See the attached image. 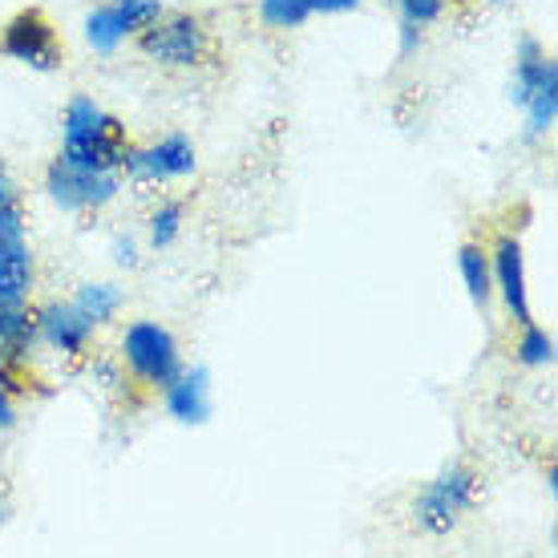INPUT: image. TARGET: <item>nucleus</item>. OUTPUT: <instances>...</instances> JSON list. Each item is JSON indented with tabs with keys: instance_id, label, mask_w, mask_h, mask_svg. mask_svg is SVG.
<instances>
[{
	"instance_id": "nucleus-1",
	"label": "nucleus",
	"mask_w": 558,
	"mask_h": 558,
	"mask_svg": "<svg viewBox=\"0 0 558 558\" xmlns=\"http://www.w3.org/2000/svg\"><path fill=\"white\" fill-rule=\"evenodd\" d=\"M126 126L106 113L89 94H77L61 118V158L85 170H113L122 174L126 158Z\"/></svg>"
},
{
	"instance_id": "nucleus-2",
	"label": "nucleus",
	"mask_w": 558,
	"mask_h": 558,
	"mask_svg": "<svg viewBox=\"0 0 558 558\" xmlns=\"http://www.w3.org/2000/svg\"><path fill=\"white\" fill-rule=\"evenodd\" d=\"M510 98L526 113V134L546 138L558 118V65L543 45L526 37L514 53V89Z\"/></svg>"
},
{
	"instance_id": "nucleus-3",
	"label": "nucleus",
	"mask_w": 558,
	"mask_h": 558,
	"mask_svg": "<svg viewBox=\"0 0 558 558\" xmlns=\"http://www.w3.org/2000/svg\"><path fill=\"white\" fill-rule=\"evenodd\" d=\"M122 364L130 368V377L146 385V389H167L170 380L179 377L182 368V352L179 340L154 320H134L122 336Z\"/></svg>"
},
{
	"instance_id": "nucleus-4",
	"label": "nucleus",
	"mask_w": 558,
	"mask_h": 558,
	"mask_svg": "<svg viewBox=\"0 0 558 558\" xmlns=\"http://www.w3.org/2000/svg\"><path fill=\"white\" fill-rule=\"evenodd\" d=\"M477 502V474L470 465H446L433 477L429 486L421 489V498L413 502V518L425 534H449L461 518L474 510Z\"/></svg>"
},
{
	"instance_id": "nucleus-5",
	"label": "nucleus",
	"mask_w": 558,
	"mask_h": 558,
	"mask_svg": "<svg viewBox=\"0 0 558 558\" xmlns=\"http://www.w3.org/2000/svg\"><path fill=\"white\" fill-rule=\"evenodd\" d=\"M138 49L158 65H170V70H195L203 65L210 53V37L203 21L191 13H162L154 25H146L138 33Z\"/></svg>"
},
{
	"instance_id": "nucleus-6",
	"label": "nucleus",
	"mask_w": 558,
	"mask_h": 558,
	"mask_svg": "<svg viewBox=\"0 0 558 558\" xmlns=\"http://www.w3.org/2000/svg\"><path fill=\"white\" fill-rule=\"evenodd\" d=\"M45 191L53 198L61 210H101L110 207L118 191H122V174H113V170H85V167H73L65 162L61 154H57L49 170H45Z\"/></svg>"
},
{
	"instance_id": "nucleus-7",
	"label": "nucleus",
	"mask_w": 558,
	"mask_h": 558,
	"mask_svg": "<svg viewBox=\"0 0 558 558\" xmlns=\"http://www.w3.org/2000/svg\"><path fill=\"white\" fill-rule=\"evenodd\" d=\"M0 53L37 73L61 70V41H57V28L49 25V16L41 9H25L0 28Z\"/></svg>"
},
{
	"instance_id": "nucleus-8",
	"label": "nucleus",
	"mask_w": 558,
	"mask_h": 558,
	"mask_svg": "<svg viewBox=\"0 0 558 558\" xmlns=\"http://www.w3.org/2000/svg\"><path fill=\"white\" fill-rule=\"evenodd\" d=\"M158 16H162V0H106L85 16V41L94 45V53L113 57L122 41L138 37Z\"/></svg>"
},
{
	"instance_id": "nucleus-9",
	"label": "nucleus",
	"mask_w": 558,
	"mask_h": 558,
	"mask_svg": "<svg viewBox=\"0 0 558 558\" xmlns=\"http://www.w3.org/2000/svg\"><path fill=\"white\" fill-rule=\"evenodd\" d=\"M33 292V252L25 239V215L16 203L0 207V307L28 304Z\"/></svg>"
},
{
	"instance_id": "nucleus-10",
	"label": "nucleus",
	"mask_w": 558,
	"mask_h": 558,
	"mask_svg": "<svg viewBox=\"0 0 558 558\" xmlns=\"http://www.w3.org/2000/svg\"><path fill=\"white\" fill-rule=\"evenodd\" d=\"M122 170L134 182L186 179V174H195V146H191L186 134H170V138L154 142V146H126Z\"/></svg>"
},
{
	"instance_id": "nucleus-11",
	"label": "nucleus",
	"mask_w": 558,
	"mask_h": 558,
	"mask_svg": "<svg viewBox=\"0 0 558 558\" xmlns=\"http://www.w3.org/2000/svg\"><path fill=\"white\" fill-rule=\"evenodd\" d=\"M33 320H37V340H41L45 349L61 352V356H85L89 340H94V328H98L73 300L70 304L53 300V304L37 307Z\"/></svg>"
},
{
	"instance_id": "nucleus-12",
	"label": "nucleus",
	"mask_w": 558,
	"mask_h": 558,
	"mask_svg": "<svg viewBox=\"0 0 558 558\" xmlns=\"http://www.w3.org/2000/svg\"><path fill=\"white\" fill-rule=\"evenodd\" d=\"M489 271H494V288L502 292L506 312L514 324H531V300H526V259H522V243L514 235H502L494 243L489 255Z\"/></svg>"
},
{
	"instance_id": "nucleus-13",
	"label": "nucleus",
	"mask_w": 558,
	"mask_h": 558,
	"mask_svg": "<svg viewBox=\"0 0 558 558\" xmlns=\"http://www.w3.org/2000/svg\"><path fill=\"white\" fill-rule=\"evenodd\" d=\"M167 413L179 425H207L210 421V373L207 368H182L167 389Z\"/></svg>"
},
{
	"instance_id": "nucleus-14",
	"label": "nucleus",
	"mask_w": 558,
	"mask_h": 558,
	"mask_svg": "<svg viewBox=\"0 0 558 558\" xmlns=\"http://www.w3.org/2000/svg\"><path fill=\"white\" fill-rule=\"evenodd\" d=\"M37 320H33V312L25 304L16 307H0V356L16 368H25L28 356L37 352Z\"/></svg>"
},
{
	"instance_id": "nucleus-15",
	"label": "nucleus",
	"mask_w": 558,
	"mask_h": 558,
	"mask_svg": "<svg viewBox=\"0 0 558 558\" xmlns=\"http://www.w3.org/2000/svg\"><path fill=\"white\" fill-rule=\"evenodd\" d=\"M458 271L465 279V292L474 300L477 307L489 304V295H494V271H489V255L477 247V243H465L458 252Z\"/></svg>"
},
{
	"instance_id": "nucleus-16",
	"label": "nucleus",
	"mask_w": 558,
	"mask_h": 558,
	"mask_svg": "<svg viewBox=\"0 0 558 558\" xmlns=\"http://www.w3.org/2000/svg\"><path fill=\"white\" fill-rule=\"evenodd\" d=\"M73 304L82 307L94 324H110L122 312V288H113V283H82L77 295H73Z\"/></svg>"
},
{
	"instance_id": "nucleus-17",
	"label": "nucleus",
	"mask_w": 558,
	"mask_h": 558,
	"mask_svg": "<svg viewBox=\"0 0 558 558\" xmlns=\"http://www.w3.org/2000/svg\"><path fill=\"white\" fill-rule=\"evenodd\" d=\"M518 361L526 368H550L555 364V336L538 328V324H522V340H518Z\"/></svg>"
},
{
	"instance_id": "nucleus-18",
	"label": "nucleus",
	"mask_w": 558,
	"mask_h": 558,
	"mask_svg": "<svg viewBox=\"0 0 558 558\" xmlns=\"http://www.w3.org/2000/svg\"><path fill=\"white\" fill-rule=\"evenodd\" d=\"M259 16L267 28H300L312 16L307 0H259Z\"/></svg>"
},
{
	"instance_id": "nucleus-19",
	"label": "nucleus",
	"mask_w": 558,
	"mask_h": 558,
	"mask_svg": "<svg viewBox=\"0 0 558 558\" xmlns=\"http://www.w3.org/2000/svg\"><path fill=\"white\" fill-rule=\"evenodd\" d=\"M179 231H182V207L179 203H162V207L150 215V247L154 252L170 247V243L179 239Z\"/></svg>"
},
{
	"instance_id": "nucleus-20",
	"label": "nucleus",
	"mask_w": 558,
	"mask_h": 558,
	"mask_svg": "<svg viewBox=\"0 0 558 558\" xmlns=\"http://www.w3.org/2000/svg\"><path fill=\"white\" fill-rule=\"evenodd\" d=\"M397 9H401V21H405V25L425 28L446 13V0H397Z\"/></svg>"
},
{
	"instance_id": "nucleus-21",
	"label": "nucleus",
	"mask_w": 558,
	"mask_h": 558,
	"mask_svg": "<svg viewBox=\"0 0 558 558\" xmlns=\"http://www.w3.org/2000/svg\"><path fill=\"white\" fill-rule=\"evenodd\" d=\"M307 9L312 16H336V13H352V9H361V0H307Z\"/></svg>"
},
{
	"instance_id": "nucleus-22",
	"label": "nucleus",
	"mask_w": 558,
	"mask_h": 558,
	"mask_svg": "<svg viewBox=\"0 0 558 558\" xmlns=\"http://www.w3.org/2000/svg\"><path fill=\"white\" fill-rule=\"evenodd\" d=\"M9 203H16V179L13 170H9V162L0 158V207H9Z\"/></svg>"
},
{
	"instance_id": "nucleus-23",
	"label": "nucleus",
	"mask_w": 558,
	"mask_h": 558,
	"mask_svg": "<svg viewBox=\"0 0 558 558\" xmlns=\"http://www.w3.org/2000/svg\"><path fill=\"white\" fill-rule=\"evenodd\" d=\"M113 259H118V264L122 267H134L138 264V243H134V239H118V243H113Z\"/></svg>"
},
{
	"instance_id": "nucleus-24",
	"label": "nucleus",
	"mask_w": 558,
	"mask_h": 558,
	"mask_svg": "<svg viewBox=\"0 0 558 558\" xmlns=\"http://www.w3.org/2000/svg\"><path fill=\"white\" fill-rule=\"evenodd\" d=\"M13 401H16V397H9V392L0 389V429H13V421H16Z\"/></svg>"
},
{
	"instance_id": "nucleus-25",
	"label": "nucleus",
	"mask_w": 558,
	"mask_h": 558,
	"mask_svg": "<svg viewBox=\"0 0 558 558\" xmlns=\"http://www.w3.org/2000/svg\"><path fill=\"white\" fill-rule=\"evenodd\" d=\"M417 45H421V28L417 25H405V21H401V57H409L413 49H417Z\"/></svg>"
},
{
	"instance_id": "nucleus-26",
	"label": "nucleus",
	"mask_w": 558,
	"mask_h": 558,
	"mask_svg": "<svg viewBox=\"0 0 558 558\" xmlns=\"http://www.w3.org/2000/svg\"><path fill=\"white\" fill-rule=\"evenodd\" d=\"M546 489H550V494H558V465H550V470H546Z\"/></svg>"
},
{
	"instance_id": "nucleus-27",
	"label": "nucleus",
	"mask_w": 558,
	"mask_h": 558,
	"mask_svg": "<svg viewBox=\"0 0 558 558\" xmlns=\"http://www.w3.org/2000/svg\"><path fill=\"white\" fill-rule=\"evenodd\" d=\"M446 4H449V0H446ZM453 4H458V0H453Z\"/></svg>"
},
{
	"instance_id": "nucleus-28",
	"label": "nucleus",
	"mask_w": 558,
	"mask_h": 558,
	"mask_svg": "<svg viewBox=\"0 0 558 558\" xmlns=\"http://www.w3.org/2000/svg\"><path fill=\"white\" fill-rule=\"evenodd\" d=\"M494 4H498V0H494Z\"/></svg>"
}]
</instances>
